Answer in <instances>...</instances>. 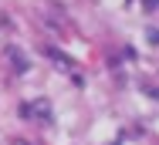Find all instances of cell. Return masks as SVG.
I'll list each match as a JSON object with an SVG mask.
<instances>
[{
	"label": "cell",
	"mask_w": 159,
	"mask_h": 145,
	"mask_svg": "<svg viewBox=\"0 0 159 145\" xmlns=\"http://www.w3.org/2000/svg\"><path fill=\"white\" fill-rule=\"evenodd\" d=\"M14 145H27V142H24V138H17V142H14Z\"/></svg>",
	"instance_id": "5"
},
{
	"label": "cell",
	"mask_w": 159,
	"mask_h": 145,
	"mask_svg": "<svg viewBox=\"0 0 159 145\" xmlns=\"http://www.w3.org/2000/svg\"><path fill=\"white\" fill-rule=\"evenodd\" d=\"M48 54H51V58H54V61H61V64H64V68H71V61H68V58H64V54H61V51H54V47H48Z\"/></svg>",
	"instance_id": "3"
},
{
	"label": "cell",
	"mask_w": 159,
	"mask_h": 145,
	"mask_svg": "<svg viewBox=\"0 0 159 145\" xmlns=\"http://www.w3.org/2000/svg\"><path fill=\"white\" fill-rule=\"evenodd\" d=\"M20 115L34 118V121H41V125H48V121H51V105H48L44 98H37V101H31V105H20Z\"/></svg>",
	"instance_id": "1"
},
{
	"label": "cell",
	"mask_w": 159,
	"mask_h": 145,
	"mask_svg": "<svg viewBox=\"0 0 159 145\" xmlns=\"http://www.w3.org/2000/svg\"><path fill=\"white\" fill-rule=\"evenodd\" d=\"M115 145H119V142H115Z\"/></svg>",
	"instance_id": "6"
},
{
	"label": "cell",
	"mask_w": 159,
	"mask_h": 145,
	"mask_svg": "<svg viewBox=\"0 0 159 145\" xmlns=\"http://www.w3.org/2000/svg\"><path fill=\"white\" fill-rule=\"evenodd\" d=\"M149 44H159V30L156 27H149Z\"/></svg>",
	"instance_id": "4"
},
{
	"label": "cell",
	"mask_w": 159,
	"mask_h": 145,
	"mask_svg": "<svg viewBox=\"0 0 159 145\" xmlns=\"http://www.w3.org/2000/svg\"><path fill=\"white\" fill-rule=\"evenodd\" d=\"M7 58H10V64H14V71L17 74H24L27 68H31V61L20 54V47H14V44H7Z\"/></svg>",
	"instance_id": "2"
}]
</instances>
